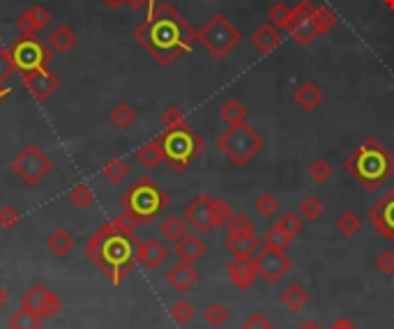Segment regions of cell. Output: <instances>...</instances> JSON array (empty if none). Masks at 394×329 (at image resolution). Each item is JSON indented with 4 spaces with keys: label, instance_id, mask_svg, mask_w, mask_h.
<instances>
[{
    "label": "cell",
    "instance_id": "obj_1",
    "mask_svg": "<svg viewBox=\"0 0 394 329\" xmlns=\"http://www.w3.org/2000/svg\"><path fill=\"white\" fill-rule=\"evenodd\" d=\"M134 39L150 54L162 67L173 65L196 44V30L173 5L157 3L148 16L136 25Z\"/></svg>",
    "mask_w": 394,
    "mask_h": 329
},
{
    "label": "cell",
    "instance_id": "obj_2",
    "mask_svg": "<svg viewBox=\"0 0 394 329\" xmlns=\"http://www.w3.org/2000/svg\"><path fill=\"white\" fill-rule=\"evenodd\" d=\"M136 249L138 240L127 232H120L111 221L85 242V256L109 276L113 285H120L138 265Z\"/></svg>",
    "mask_w": 394,
    "mask_h": 329
},
{
    "label": "cell",
    "instance_id": "obj_3",
    "mask_svg": "<svg viewBox=\"0 0 394 329\" xmlns=\"http://www.w3.org/2000/svg\"><path fill=\"white\" fill-rule=\"evenodd\" d=\"M344 168L353 175L366 192H376L394 175V154L378 138H366L362 145L348 154Z\"/></svg>",
    "mask_w": 394,
    "mask_h": 329
},
{
    "label": "cell",
    "instance_id": "obj_4",
    "mask_svg": "<svg viewBox=\"0 0 394 329\" xmlns=\"http://www.w3.org/2000/svg\"><path fill=\"white\" fill-rule=\"evenodd\" d=\"M120 205L122 210L134 216L138 226H148V223L155 221L169 207V196L157 187V182L153 178H138L136 185H131L120 196Z\"/></svg>",
    "mask_w": 394,
    "mask_h": 329
},
{
    "label": "cell",
    "instance_id": "obj_5",
    "mask_svg": "<svg viewBox=\"0 0 394 329\" xmlns=\"http://www.w3.org/2000/svg\"><path fill=\"white\" fill-rule=\"evenodd\" d=\"M160 145L164 152V161L169 163L173 173H185L191 161L201 157V152L205 150V143L189 125L166 129L160 136Z\"/></svg>",
    "mask_w": 394,
    "mask_h": 329
},
{
    "label": "cell",
    "instance_id": "obj_6",
    "mask_svg": "<svg viewBox=\"0 0 394 329\" xmlns=\"http://www.w3.org/2000/svg\"><path fill=\"white\" fill-rule=\"evenodd\" d=\"M240 39H242L240 30L224 14H213L203 23V28L196 30V42L217 60L229 56L240 44Z\"/></svg>",
    "mask_w": 394,
    "mask_h": 329
},
{
    "label": "cell",
    "instance_id": "obj_7",
    "mask_svg": "<svg viewBox=\"0 0 394 329\" xmlns=\"http://www.w3.org/2000/svg\"><path fill=\"white\" fill-rule=\"evenodd\" d=\"M217 148L222 150L226 157H229L235 166H244L247 161H251L263 148V138L253 127L247 123L233 125L226 132L217 138Z\"/></svg>",
    "mask_w": 394,
    "mask_h": 329
},
{
    "label": "cell",
    "instance_id": "obj_8",
    "mask_svg": "<svg viewBox=\"0 0 394 329\" xmlns=\"http://www.w3.org/2000/svg\"><path fill=\"white\" fill-rule=\"evenodd\" d=\"M10 56L16 72L25 74L32 72V69L49 67L51 60H54V51H51L49 44H44L40 37H35V35H21L10 46Z\"/></svg>",
    "mask_w": 394,
    "mask_h": 329
},
{
    "label": "cell",
    "instance_id": "obj_9",
    "mask_svg": "<svg viewBox=\"0 0 394 329\" xmlns=\"http://www.w3.org/2000/svg\"><path fill=\"white\" fill-rule=\"evenodd\" d=\"M54 168V161H51L42 148L37 145H25V148L12 159V173L16 178H21L28 187L40 185Z\"/></svg>",
    "mask_w": 394,
    "mask_h": 329
},
{
    "label": "cell",
    "instance_id": "obj_10",
    "mask_svg": "<svg viewBox=\"0 0 394 329\" xmlns=\"http://www.w3.org/2000/svg\"><path fill=\"white\" fill-rule=\"evenodd\" d=\"M253 263H256L261 279L270 285H275L282 281V276L293 267V258L282 249L261 247L256 254H253Z\"/></svg>",
    "mask_w": 394,
    "mask_h": 329
},
{
    "label": "cell",
    "instance_id": "obj_11",
    "mask_svg": "<svg viewBox=\"0 0 394 329\" xmlns=\"http://www.w3.org/2000/svg\"><path fill=\"white\" fill-rule=\"evenodd\" d=\"M21 79H23L25 90L30 92V97L35 101H47L49 97H54V94L60 90V79L51 72L49 67L25 72V74H21Z\"/></svg>",
    "mask_w": 394,
    "mask_h": 329
},
{
    "label": "cell",
    "instance_id": "obj_12",
    "mask_svg": "<svg viewBox=\"0 0 394 329\" xmlns=\"http://www.w3.org/2000/svg\"><path fill=\"white\" fill-rule=\"evenodd\" d=\"M21 304L32 309V311H37L42 318H56L65 311V304L60 302V297L54 295L49 288H44L42 283H35L32 288L25 292Z\"/></svg>",
    "mask_w": 394,
    "mask_h": 329
},
{
    "label": "cell",
    "instance_id": "obj_13",
    "mask_svg": "<svg viewBox=\"0 0 394 329\" xmlns=\"http://www.w3.org/2000/svg\"><path fill=\"white\" fill-rule=\"evenodd\" d=\"M185 221L196 232H201V235H205V232L213 230L215 228V223H213V198H210L208 194L196 196L194 201L185 207Z\"/></svg>",
    "mask_w": 394,
    "mask_h": 329
},
{
    "label": "cell",
    "instance_id": "obj_14",
    "mask_svg": "<svg viewBox=\"0 0 394 329\" xmlns=\"http://www.w3.org/2000/svg\"><path fill=\"white\" fill-rule=\"evenodd\" d=\"M369 221L383 237H388L390 242H394V187L381 198L378 203L371 205Z\"/></svg>",
    "mask_w": 394,
    "mask_h": 329
},
{
    "label": "cell",
    "instance_id": "obj_15",
    "mask_svg": "<svg viewBox=\"0 0 394 329\" xmlns=\"http://www.w3.org/2000/svg\"><path fill=\"white\" fill-rule=\"evenodd\" d=\"M226 274H229V279L238 285L240 290L251 288V285L261 279L253 258H233V261L226 265Z\"/></svg>",
    "mask_w": 394,
    "mask_h": 329
},
{
    "label": "cell",
    "instance_id": "obj_16",
    "mask_svg": "<svg viewBox=\"0 0 394 329\" xmlns=\"http://www.w3.org/2000/svg\"><path fill=\"white\" fill-rule=\"evenodd\" d=\"M169 258V249H166L160 240H143L138 242L136 249V263L143 265L145 270H157Z\"/></svg>",
    "mask_w": 394,
    "mask_h": 329
},
{
    "label": "cell",
    "instance_id": "obj_17",
    "mask_svg": "<svg viewBox=\"0 0 394 329\" xmlns=\"http://www.w3.org/2000/svg\"><path fill=\"white\" fill-rule=\"evenodd\" d=\"M51 23V12L44 5H32L30 10H25L19 19H16V28L21 35H37Z\"/></svg>",
    "mask_w": 394,
    "mask_h": 329
},
{
    "label": "cell",
    "instance_id": "obj_18",
    "mask_svg": "<svg viewBox=\"0 0 394 329\" xmlns=\"http://www.w3.org/2000/svg\"><path fill=\"white\" fill-rule=\"evenodd\" d=\"M166 281H169V285H173L178 292H187V290H191V285H196L198 272L191 263L180 261V263H175L169 272H166Z\"/></svg>",
    "mask_w": 394,
    "mask_h": 329
},
{
    "label": "cell",
    "instance_id": "obj_19",
    "mask_svg": "<svg viewBox=\"0 0 394 329\" xmlns=\"http://www.w3.org/2000/svg\"><path fill=\"white\" fill-rule=\"evenodd\" d=\"M249 39H251V44L258 49V54L268 56V54H273L279 44H282V30L275 28L273 23H263L251 32Z\"/></svg>",
    "mask_w": 394,
    "mask_h": 329
},
{
    "label": "cell",
    "instance_id": "obj_20",
    "mask_svg": "<svg viewBox=\"0 0 394 329\" xmlns=\"http://www.w3.org/2000/svg\"><path fill=\"white\" fill-rule=\"evenodd\" d=\"M175 256H178L182 263L194 265L205 256V242L198 235H194V232H187L180 242H175Z\"/></svg>",
    "mask_w": 394,
    "mask_h": 329
},
{
    "label": "cell",
    "instance_id": "obj_21",
    "mask_svg": "<svg viewBox=\"0 0 394 329\" xmlns=\"http://www.w3.org/2000/svg\"><path fill=\"white\" fill-rule=\"evenodd\" d=\"M224 247L233 258H253V254L261 249V240L256 235H226Z\"/></svg>",
    "mask_w": 394,
    "mask_h": 329
},
{
    "label": "cell",
    "instance_id": "obj_22",
    "mask_svg": "<svg viewBox=\"0 0 394 329\" xmlns=\"http://www.w3.org/2000/svg\"><path fill=\"white\" fill-rule=\"evenodd\" d=\"M279 302H282V306H286L288 311L297 314V311H302L306 304H309V292H306L304 285L291 283V285H286L284 292L279 295Z\"/></svg>",
    "mask_w": 394,
    "mask_h": 329
},
{
    "label": "cell",
    "instance_id": "obj_23",
    "mask_svg": "<svg viewBox=\"0 0 394 329\" xmlns=\"http://www.w3.org/2000/svg\"><path fill=\"white\" fill-rule=\"evenodd\" d=\"M49 46L51 51H56V54H67V51H72L76 46V32L72 28H67V25H58V28H54L49 32Z\"/></svg>",
    "mask_w": 394,
    "mask_h": 329
},
{
    "label": "cell",
    "instance_id": "obj_24",
    "mask_svg": "<svg viewBox=\"0 0 394 329\" xmlns=\"http://www.w3.org/2000/svg\"><path fill=\"white\" fill-rule=\"evenodd\" d=\"M42 325H44V318L37 311H32L23 304L19 311H14V314L7 318V327L10 329H42Z\"/></svg>",
    "mask_w": 394,
    "mask_h": 329
},
{
    "label": "cell",
    "instance_id": "obj_25",
    "mask_svg": "<svg viewBox=\"0 0 394 329\" xmlns=\"http://www.w3.org/2000/svg\"><path fill=\"white\" fill-rule=\"evenodd\" d=\"M293 99H295V104L302 111H314L323 101V92H321V88H318L316 83L306 81V83H302L300 88L295 90Z\"/></svg>",
    "mask_w": 394,
    "mask_h": 329
},
{
    "label": "cell",
    "instance_id": "obj_26",
    "mask_svg": "<svg viewBox=\"0 0 394 329\" xmlns=\"http://www.w3.org/2000/svg\"><path fill=\"white\" fill-rule=\"evenodd\" d=\"M136 161L145 166L148 170L157 168L160 163L164 161V152H162V145H160V138H153V141L143 143L141 148L136 150Z\"/></svg>",
    "mask_w": 394,
    "mask_h": 329
},
{
    "label": "cell",
    "instance_id": "obj_27",
    "mask_svg": "<svg viewBox=\"0 0 394 329\" xmlns=\"http://www.w3.org/2000/svg\"><path fill=\"white\" fill-rule=\"evenodd\" d=\"M47 247L56 258H65V256L72 254V249H74V235L65 228H58L49 235Z\"/></svg>",
    "mask_w": 394,
    "mask_h": 329
},
{
    "label": "cell",
    "instance_id": "obj_28",
    "mask_svg": "<svg viewBox=\"0 0 394 329\" xmlns=\"http://www.w3.org/2000/svg\"><path fill=\"white\" fill-rule=\"evenodd\" d=\"M187 226L189 223L185 221V216H178V214H169L166 219L162 221V235L166 240H171V242H180L182 237L187 235Z\"/></svg>",
    "mask_w": 394,
    "mask_h": 329
},
{
    "label": "cell",
    "instance_id": "obj_29",
    "mask_svg": "<svg viewBox=\"0 0 394 329\" xmlns=\"http://www.w3.org/2000/svg\"><path fill=\"white\" fill-rule=\"evenodd\" d=\"M291 37L300 46H309L311 42H316V37H321V32L316 28V21H314V16H311V19L302 21V23H297L295 28L291 30Z\"/></svg>",
    "mask_w": 394,
    "mask_h": 329
},
{
    "label": "cell",
    "instance_id": "obj_30",
    "mask_svg": "<svg viewBox=\"0 0 394 329\" xmlns=\"http://www.w3.org/2000/svg\"><path fill=\"white\" fill-rule=\"evenodd\" d=\"M219 116L229 127L233 125H242L244 120H247V108L242 106L238 99H229L222 104V111H219Z\"/></svg>",
    "mask_w": 394,
    "mask_h": 329
},
{
    "label": "cell",
    "instance_id": "obj_31",
    "mask_svg": "<svg viewBox=\"0 0 394 329\" xmlns=\"http://www.w3.org/2000/svg\"><path fill=\"white\" fill-rule=\"evenodd\" d=\"M102 175L107 178L111 185H120V182L129 175V163L125 159H120V157H113V159H109L107 163H104Z\"/></svg>",
    "mask_w": 394,
    "mask_h": 329
},
{
    "label": "cell",
    "instance_id": "obj_32",
    "mask_svg": "<svg viewBox=\"0 0 394 329\" xmlns=\"http://www.w3.org/2000/svg\"><path fill=\"white\" fill-rule=\"evenodd\" d=\"M360 228H362V219H360V216H357L355 212L346 210V212L339 214V219H337V230H339L344 237L357 235V232H360Z\"/></svg>",
    "mask_w": 394,
    "mask_h": 329
},
{
    "label": "cell",
    "instance_id": "obj_33",
    "mask_svg": "<svg viewBox=\"0 0 394 329\" xmlns=\"http://www.w3.org/2000/svg\"><path fill=\"white\" fill-rule=\"evenodd\" d=\"M226 235H256V226L247 214H233V219L226 226Z\"/></svg>",
    "mask_w": 394,
    "mask_h": 329
},
{
    "label": "cell",
    "instance_id": "obj_34",
    "mask_svg": "<svg viewBox=\"0 0 394 329\" xmlns=\"http://www.w3.org/2000/svg\"><path fill=\"white\" fill-rule=\"evenodd\" d=\"M291 242H293V237L288 235L284 228H279L277 223H275V226L265 232V237H263V247H273V249L286 251L288 247H291Z\"/></svg>",
    "mask_w": 394,
    "mask_h": 329
},
{
    "label": "cell",
    "instance_id": "obj_35",
    "mask_svg": "<svg viewBox=\"0 0 394 329\" xmlns=\"http://www.w3.org/2000/svg\"><path fill=\"white\" fill-rule=\"evenodd\" d=\"M169 314L173 318V323H178V325H187L191 318L196 316V309L191 302L187 299H178V302H173L171 309H169Z\"/></svg>",
    "mask_w": 394,
    "mask_h": 329
},
{
    "label": "cell",
    "instance_id": "obj_36",
    "mask_svg": "<svg viewBox=\"0 0 394 329\" xmlns=\"http://www.w3.org/2000/svg\"><path fill=\"white\" fill-rule=\"evenodd\" d=\"M111 123L120 129H129L136 123V111L131 108L129 104H118V106L111 111Z\"/></svg>",
    "mask_w": 394,
    "mask_h": 329
},
{
    "label": "cell",
    "instance_id": "obj_37",
    "mask_svg": "<svg viewBox=\"0 0 394 329\" xmlns=\"http://www.w3.org/2000/svg\"><path fill=\"white\" fill-rule=\"evenodd\" d=\"M233 210H231V205L222 201V198H213V223H215V228H226L229 226V221L233 219Z\"/></svg>",
    "mask_w": 394,
    "mask_h": 329
},
{
    "label": "cell",
    "instance_id": "obj_38",
    "mask_svg": "<svg viewBox=\"0 0 394 329\" xmlns=\"http://www.w3.org/2000/svg\"><path fill=\"white\" fill-rule=\"evenodd\" d=\"M314 21H316V28H318L321 35H328L337 25V14L332 12L330 7L321 5V7L314 10Z\"/></svg>",
    "mask_w": 394,
    "mask_h": 329
},
{
    "label": "cell",
    "instance_id": "obj_39",
    "mask_svg": "<svg viewBox=\"0 0 394 329\" xmlns=\"http://www.w3.org/2000/svg\"><path fill=\"white\" fill-rule=\"evenodd\" d=\"M288 19H291V7L284 5L282 0L270 7V12H268V23H273L275 28L286 30V28H288Z\"/></svg>",
    "mask_w": 394,
    "mask_h": 329
},
{
    "label": "cell",
    "instance_id": "obj_40",
    "mask_svg": "<svg viewBox=\"0 0 394 329\" xmlns=\"http://www.w3.org/2000/svg\"><path fill=\"white\" fill-rule=\"evenodd\" d=\"M203 320L210 327H222L229 320V309L219 304V302H213V304H208L203 309Z\"/></svg>",
    "mask_w": 394,
    "mask_h": 329
},
{
    "label": "cell",
    "instance_id": "obj_41",
    "mask_svg": "<svg viewBox=\"0 0 394 329\" xmlns=\"http://www.w3.org/2000/svg\"><path fill=\"white\" fill-rule=\"evenodd\" d=\"M297 210H300L302 219L314 221L323 214V203H321V198H316V196H304L300 201V205H297Z\"/></svg>",
    "mask_w": 394,
    "mask_h": 329
},
{
    "label": "cell",
    "instance_id": "obj_42",
    "mask_svg": "<svg viewBox=\"0 0 394 329\" xmlns=\"http://www.w3.org/2000/svg\"><path fill=\"white\" fill-rule=\"evenodd\" d=\"M69 201H72V205L78 207V210H85V207H90L95 203V194L88 185H76L72 192H69Z\"/></svg>",
    "mask_w": 394,
    "mask_h": 329
},
{
    "label": "cell",
    "instance_id": "obj_43",
    "mask_svg": "<svg viewBox=\"0 0 394 329\" xmlns=\"http://www.w3.org/2000/svg\"><path fill=\"white\" fill-rule=\"evenodd\" d=\"M275 223H277L279 228H284L291 237L300 235V232H302V226H304L302 216H300V214H295V212H284Z\"/></svg>",
    "mask_w": 394,
    "mask_h": 329
},
{
    "label": "cell",
    "instance_id": "obj_44",
    "mask_svg": "<svg viewBox=\"0 0 394 329\" xmlns=\"http://www.w3.org/2000/svg\"><path fill=\"white\" fill-rule=\"evenodd\" d=\"M306 173H309V178L314 182H318V185H323V182H328L332 178V166L328 159H314L309 163V168H306Z\"/></svg>",
    "mask_w": 394,
    "mask_h": 329
},
{
    "label": "cell",
    "instance_id": "obj_45",
    "mask_svg": "<svg viewBox=\"0 0 394 329\" xmlns=\"http://www.w3.org/2000/svg\"><path fill=\"white\" fill-rule=\"evenodd\" d=\"M253 207H256V212L261 216H265V219H270V216H275V212L279 210V201L273 196V194H261L256 198V203H253Z\"/></svg>",
    "mask_w": 394,
    "mask_h": 329
},
{
    "label": "cell",
    "instance_id": "obj_46",
    "mask_svg": "<svg viewBox=\"0 0 394 329\" xmlns=\"http://www.w3.org/2000/svg\"><path fill=\"white\" fill-rule=\"evenodd\" d=\"M19 221H21V214L16 212V207H12V205L0 207V228L3 230H14L16 226H19Z\"/></svg>",
    "mask_w": 394,
    "mask_h": 329
},
{
    "label": "cell",
    "instance_id": "obj_47",
    "mask_svg": "<svg viewBox=\"0 0 394 329\" xmlns=\"http://www.w3.org/2000/svg\"><path fill=\"white\" fill-rule=\"evenodd\" d=\"M162 123H164L166 129H175V127L187 125V120H185V113H182V111H180L178 106H169V108H164Z\"/></svg>",
    "mask_w": 394,
    "mask_h": 329
},
{
    "label": "cell",
    "instance_id": "obj_48",
    "mask_svg": "<svg viewBox=\"0 0 394 329\" xmlns=\"http://www.w3.org/2000/svg\"><path fill=\"white\" fill-rule=\"evenodd\" d=\"M16 72L14 63H12V56H10V49H5L0 44V83H7V79Z\"/></svg>",
    "mask_w": 394,
    "mask_h": 329
},
{
    "label": "cell",
    "instance_id": "obj_49",
    "mask_svg": "<svg viewBox=\"0 0 394 329\" xmlns=\"http://www.w3.org/2000/svg\"><path fill=\"white\" fill-rule=\"evenodd\" d=\"M111 223H113V226H116L120 232H127V235H134V230H136V226H138V221H136L129 212H125V210H122Z\"/></svg>",
    "mask_w": 394,
    "mask_h": 329
},
{
    "label": "cell",
    "instance_id": "obj_50",
    "mask_svg": "<svg viewBox=\"0 0 394 329\" xmlns=\"http://www.w3.org/2000/svg\"><path fill=\"white\" fill-rule=\"evenodd\" d=\"M376 270L383 272L385 276L394 274V251H383V254L376 258Z\"/></svg>",
    "mask_w": 394,
    "mask_h": 329
},
{
    "label": "cell",
    "instance_id": "obj_51",
    "mask_svg": "<svg viewBox=\"0 0 394 329\" xmlns=\"http://www.w3.org/2000/svg\"><path fill=\"white\" fill-rule=\"evenodd\" d=\"M242 329H275L273 323L265 318V316H261V314H251L247 320L242 323Z\"/></svg>",
    "mask_w": 394,
    "mask_h": 329
},
{
    "label": "cell",
    "instance_id": "obj_52",
    "mask_svg": "<svg viewBox=\"0 0 394 329\" xmlns=\"http://www.w3.org/2000/svg\"><path fill=\"white\" fill-rule=\"evenodd\" d=\"M330 329H357V327L350 323L348 318H339V320H335V323L330 325Z\"/></svg>",
    "mask_w": 394,
    "mask_h": 329
},
{
    "label": "cell",
    "instance_id": "obj_53",
    "mask_svg": "<svg viewBox=\"0 0 394 329\" xmlns=\"http://www.w3.org/2000/svg\"><path fill=\"white\" fill-rule=\"evenodd\" d=\"M297 329H323V327H321L318 320H311V318H309V320H304V323H302L300 327H297Z\"/></svg>",
    "mask_w": 394,
    "mask_h": 329
},
{
    "label": "cell",
    "instance_id": "obj_54",
    "mask_svg": "<svg viewBox=\"0 0 394 329\" xmlns=\"http://www.w3.org/2000/svg\"><path fill=\"white\" fill-rule=\"evenodd\" d=\"M7 302H10V292H7V288L3 283H0V309H3Z\"/></svg>",
    "mask_w": 394,
    "mask_h": 329
},
{
    "label": "cell",
    "instance_id": "obj_55",
    "mask_svg": "<svg viewBox=\"0 0 394 329\" xmlns=\"http://www.w3.org/2000/svg\"><path fill=\"white\" fill-rule=\"evenodd\" d=\"M125 5H127V7H131V10H141V7H145V5H148V0H127Z\"/></svg>",
    "mask_w": 394,
    "mask_h": 329
},
{
    "label": "cell",
    "instance_id": "obj_56",
    "mask_svg": "<svg viewBox=\"0 0 394 329\" xmlns=\"http://www.w3.org/2000/svg\"><path fill=\"white\" fill-rule=\"evenodd\" d=\"M104 3H107L109 7H122L127 3V0H104Z\"/></svg>",
    "mask_w": 394,
    "mask_h": 329
},
{
    "label": "cell",
    "instance_id": "obj_57",
    "mask_svg": "<svg viewBox=\"0 0 394 329\" xmlns=\"http://www.w3.org/2000/svg\"><path fill=\"white\" fill-rule=\"evenodd\" d=\"M383 5L388 7V10H392V12H394V0H383Z\"/></svg>",
    "mask_w": 394,
    "mask_h": 329
},
{
    "label": "cell",
    "instance_id": "obj_58",
    "mask_svg": "<svg viewBox=\"0 0 394 329\" xmlns=\"http://www.w3.org/2000/svg\"><path fill=\"white\" fill-rule=\"evenodd\" d=\"M157 5V0H148V7H155Z\"/></svg>",
    "mask_w": 394,
    "mask_h": 329
},
{
    "label": "cell",
    "instance_id": "obj_59",
    "mask_svg": "<svg viewBox=\"0 0 394 329\" xmlns=\"http://www.w3.org/2000/svg\"><path fill=\"white\" fill-rule=\"evenodd\" d=\"M275 3H279V0H275Z\"/></svg>",
    "mask_w": 394,
    "mask_h": 329
}]
</instances>
